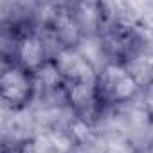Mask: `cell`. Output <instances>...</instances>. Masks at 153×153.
Masks as SVG:
<instances>
[{
    "label": "cell",
    "mask_w": 153,
    "mask_h": 153,
    "mask_svg": "<svg viewBox=\"0 0 153 153\" xmlns=\"http://www.w3.org/2000/svg\"><path fill=\"white\" fill-rule=\"evenodd\" d=\"M96 88L105 110L126 105L144 92L135 72L128 65L115 61H105L97 68Z\"/></svg>",
    "instance_id": "obj_1"
},
{
    "label": "cell",
    "mask_w": 153,
    "mask_h": 153,
    "mask_svg": "<svg viewBox=\"0 0 153 153\" xmlns=\"http://www.w3.org/2000/svg\"><path fill=\"white\" fill-rule=\"evenodd\" d=\"M65 153H72V151H65Z\"/></svg>",
    "instance_id": "obj_3"
},
{
    "label": "cell",
    "mask_w": 153,
    "mask_h": 153,
    "mask_svg": "<svg viewBox=\"0 0 153 153\" xmlns=\"http://www.w3.org/2000/svg\"><path fill=\"white\" fill-rule=\"evenodd\" d=\"M0 97L4 108L11 112L27 110L36 99L34 74L15 61H4L0 74Z\"/></svg>",
    "instance_id": "obj_2"
}]
</instances>
